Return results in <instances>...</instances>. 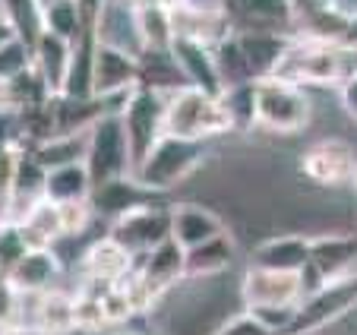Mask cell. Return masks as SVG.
Wrapping results in <instances>:
<instances>
[{
  "instance_id": "5",
  "label": "cell",
  "mask_w": 357,
  "mask_h": 335,
  "mask_svg": "<svg viewBox=\"0 0 357 335\" xmlns=\"http://www.w3.org/2000/svg\"><path fill=\"white\" fill-rule=\"evenodd\" d=\"M82 165L92 177V187L133 174V158H130V142L123 133L121 114H105L89 127V146Z\"/></svg>"
},
{
  "instance_id": "3",
  "label": "cell",
  "mask_w": 357,
  "mask_h": 335,
  "mask_svg": "<svg viewBox=\"0 0 357 335\" xmlns=\"http://www.w3.org/2000/svg\"><path fill=\"white\" fill-rule=\"evenodd\" d=\"M209 146L202 140H181V136H168L155 142V149L142 158V165L133 171V177L152 193L174 187V184L187 181L196 168L206 161Z\"/></svg>"
},
{
  "instance_id": "9",
  "label": "cell",
  "mask_w": 357,
  "mask_h": 335,
  "mask_svg": "<svg viewBox=\"0 0 357 335\" xmlns=\"http://www.w3.org/2000/svg\"><path fill=\"white\" fill-rule=\"evenodd\" d=\"M92 32L98 38V45L127 51L133 57H139L146 51V41H142L139 32V7L133 0H98Z\"/></svg>"
},
{
  "instance_id": "16",
  "label": "cell",
  "mask_w": 357,
  "mask_h": 335,
  "mask_svg": "<svg viewBox=\"0 0 357 335\" xmlns=\"http://www.w3.org/2000/svg\"><path fill=\"white\" fill-rule=\"evenodd\" d=\"M241 54L247 61L250 80H269L278 73V64L284 61V51L291 45V35L284 32H234Z\"/></svg>"
},
{
  "instance_id": "35",
  "label": "cell",
  "mask_w": 357,
  "mask_h": 335,
  "mask_svg": "<svg viewBox=\"0 0 357 335\" xmlns=\"http://www.w3.org/2000/svg\"><path fill=\"white\" fill-rule=\"evenodd\" d=\"M16 322H20V291L7 278H0V332Z\"/></svg>"
},
{
  "instance_id": "1",
  "label": "cell",
  "mask_w": 357,
  "mask_h": 335,
  "mask_svg": "<svg viewBox=\"0 0 357 335\" xmlns=\"http://www.w3.org/2000/svg\"><path fill=\"white\" fill-rule=\"evenodd\" d=\"M278 80L294 86H342L351 76L348 70V47L338 41L313 38V35H291L284 61L278 64Z\"/></svg>"
},
{
  "instance_id": "10",
  "label": "cell",
  "mask_w": 357,
  "mask_h": 335,
  "mask_svg": "<svg viewBox=\"0 0 357 335\" xmlns=\"http://www.w3.org/2000/svg\"><path fill=\"white\" fill-rule=\"evenodd\" d=\"M234 32H284L294 35L291 0H222Z\"/></svg>"
},
{
  "instance_id": "13",
  "label": "cell",
  "mask_w": 357,
  "mask_h": 335,
  "mask_svg": "<svg viewBox=\"0 0 357 335\" xmlns=\"http://www.w3.org/2000/svg\"><path fill=\"white\" fill-rule=\"evenodd\" d=\"M301 168H303V177H310L319 187H338V184L354 177L357 158L344 140H326L319 146L307 149Z\"/></svg>"
},
{
  "instance_id": "36",
  "label": "cell",
  "mask_w": 357,
  "mask_h": 335,
  "mask_svg": "<svg viewBox=\"0 0 357 335\" xmlns=\"http://www.w3.org/2000/svg\"><path fill=\"white\" fill-rule=\"evenodd\" d=\"M338 98H342V111L357 124V76H348V80L342 82Z\"/></svg>"
},
{
  "instance_id": "32",
  "label": "cell",
  "mask_w": 357,
  "mask_h": 335,
  "mask_svg": "<svg viewBox=\"0 0 357 335\" xmlns=\"http://www.w3.org/2000/svg\"><path fill=\"white\" fill-rule=\"evenodd\" d=\"M29 250L32 247H29L26 234H22L20 221H13V218L0 221V275H3V278L13 272L16 262H20Z\"/></svg>"
},
{
  "instance_id": "42",
  "label": "cell",
  "mask_w": 357,
  "mask_h": 335,
  "mask_svg": "<svg viewBox=\"0 0 357 335\" xmlns=\"http://www.w3.org/2000/svg\"><path fill=\"white\" fill-rule=\"evenodd\" d=\"M38 3H41V7H47V3H57V0H38Z\"/></svg>"
},
{
  "instance_id": "27",
  "label": "cell",
  "mask_w": 357,
  "mask_h": 335,
  "mask_svg": "<svg viewBox=\"0 0 357 335\" xmlns=\"http://www.w3.org/2000/svg\"><path fill=\"white\" fill-rule=\"evenodd\" d=\"M0 10H3V20L13 29V35L26 41L29 47L45 32V22H41V10L45 7L38 0H0Z\"/></svg>"
},
{
  "instance_id": "12",
  "label": "cell",
  "mask_w": 357,
  "mask_h": 335,
  "mask_svg": "<svg viewBox=\"0 0 357 335\" xmlns=\"http://www.w3.org/2000/svg\"><path fill=\"white\" fill-rule=\"evenodd\" d=\"M313 256V237L301 231H284L259 241L250 253V266L278 269V272H303Z\"/></svg>"
},
{
  "instance_id": "25",
  "label": "cell",
  "mask_w": 357,
  "mask_h": 335,
  "mask_svg": "<svg viewBox=\"0 0 357 335\" xmlns=\"http://www.w3.org/2000/svg\"><path fill=\"white\" fill-rule=\"evenodd\" d=\"M41 22H45V32L57 35L63 41H73L86 32V26H92L82 10V0H57V3H47L41 10Z\"/></svg>"
},
{
  "instance_id": "6",
  "label": "cell",
  "mask_w": 357,
  "mask_h": 335,
  "mask_svg": "<svg viewBox=\"0 0 357 335\" xmlns=\"http://www.w3.org/2000/svg\"><path fill=\"white\" fill-rule=\"evenodd\" d=\"M165 101H168V95L155 92V89H146V86H136L130 92L127 105H123L121 121H123V133H127V142H130L133 171L142 165V158L165 136Z\"/></svg>"
},
{
  "instance_id": "39",
  "label": "cell",
  "mask_w": 357,
  "mask_h": 335,
  "mask_svg": "<svg viewBox=\"0 0 357 335\" xmlns=\"http://www.w3.org/2000/svg\"><path fill=\"white\" fill-rule=\"evenodd\" d=\"M348 47V70L351 76H357V45H344Z\"/></svg>"
},
{
  "instance_id": "31",
  "label": "cell",
  "mask_w": 357,
  "mask_h": 335,
  "mask_svg": "<svg viewBox=\"0 0 357 335\" xmlns=\"http://www.w3.org/2000/svg\"><path fill=\"white\" fill-rule=\"evenodd\" d=\"M22 146L0 142V221H7L13 212V190H16V168H20Z\"/></svg>"
},
{
  "instance_id": "17",
  "label": "cell",
  "mask_w": 357,
  "mask_h": 335,
  "mask_svg": "<svg viewBox=\"0 0 357 335\" xmlns=\"http://www.w3.org/2000/svg\"><path fill=\"white\" fill-rule=\"evenodd\" d=\"M82 272H86L89 285H98V288H108V285H117L123 275L133 266V256L114 241V237H101V241L89 244L86 256H82Z\"/></svg>"
},
{
  "instance_id": "33",
  "label": "cell",
  "mask_w": 357,
  "mask_h": 335,
  "mask_svg": "<svg viewBox=\"0 0 357 335\" xmlns=\"http://www.w3.org/2000/svg\"><path fill=\"white\" fill-rule=\"evenodd\" d=\"M29 67H32V47L26 41L16 38V35L0 41V86L26 73Z\"/></svg>"
},
{
  "instance_id": "37",
  "label": "cell",
  "mask_w": 357,
  "mask_h": 335,
  "mask_svg": "<svg viewBox=\"0 0 357 335\" xmlns=\"http://www.w3.org/2000/svg\"><path fill=\"white\" fill-rule=\"evenodd\" d=\"M329 3V10L335 16H342L344 22H354L357 20V0H326Z\"/></svg>"
},
{
  "instance_id": "23",
  "label": "cell",
  "mask_w": 357,
  "mask_h": 335,
  "mask_svg": "<svg viewBox=\"0 0 357 335\" xmlns=\"http://www.w3.org/2000/svg\"><path fill=\"white\" fill-rule=\"evenodd\" d=\"M92 196V177H89L86 165H63L51 168L45 177V200L54 206H67V202H82Z\"/></svg>"
},
{
  "instance_id": "28",
  "label": "cell",
  "mask_w": 357,
  "mask_h": 335,
  "mask_svg": "<svg viewBox=\"0 0 357 335\" xmlns=\"http://www.w3.org/2000/svg\"><path fill=\"white\" fill-rule=\"evenodd\" d=\"M218 101H222L225 114H228V121H231V130L257 127V82L228 86Z\"/></svg>"
},
{
  "instance_id": "41",
  "label": "cell",
  "mask_w": 357,
  "mask_h": 335,
  "mask_svg": "<svg viewBox=\"0 0 357 335\" xmlns=\"http://www.w3.org/2000/svg\"><path fill=\"white\" fill-rule=\"evenodd\" d=\"M344 45H357V20L348 22V32H344Z\"/></svg>"
},
{
  "instance_id": "22",
  "label": "cell",
  "mask_w": 357,
  "mask_h": 335,
  "mask_svg": "<svg viewBox=\"0 0 357 335\" xmlns=\"http://www.w3.org/2000/svg\"><path fill=\"white\" fill-rule=\"evenodd\" d=\"M136 61H139V86L155 89V92H162V95L187 89V80H183L171 47H146Z\"/></svg>"
},
{
  "instance_id": "26",
  "label": "cell",
  "mask_w": 357,
  "mask_h": 335,
  "mask_svg": "<svg viewBox=\"0 0 357 335\" xmlns=\"http://www.w3.org/2000/svg\"><path fill=\"white\" fill-rule=\"evenodd\" d=\"M38 329L51 335H67L76 329V297L67 291H45L41 301V313H38Z\"/></svg>"
},
{
  "instance_id": "4",
  "label": "cell",
  "mask_w": 357,
  "mask_h": 335,
  "mask_svg": "<svg viewBox=\"0 0 357 335\" xmlns=\"http://www.w3.org/2000/svg\"><path fill=\"white\" fill-rule=\"evenodd\" d=\"M313 124V98L278 76L257 82V127L269 133H301Z\"/></svg>"
},
{
  "instance_id": "21",
  "label": "cell",
  "mask_w": 357,
  "mask_h": 335,
  "mask_svg": "<svg viewBox=\"0 0 357 335\" xmlns=\"http://www.w3.org/2000/svg\"><path fill=\"white\" fill-rule=\"evenodd\" d=\"M95 54H98V38H95L92 26H86V32L73 45V61H70L67 82H63L61 95L79 101L95 98Z\"/></svg>"
},
{
  "instance_id": "40",
  "label": "cell",
  "mask_w": 357,
  "mask_h": 335,
  "mask_svg": "<svg viewBox=\"0 0 357 335\" xmlns=\"http://www.w3.org/2000/svg\"><path fill=\"white\" fill-rule=\"evenodd\" d=\"M82 335H146V332H127V329H98V332H82Z\"/></svg>"
},
{
  "instance_id": "43",
  "label": "cell",
  "mask_w": 357,
  "mask_h": 335,
  "mask_svg": "<svg viewBox=\"0 0 357 335\" xmlns=\"http://www.w3.org/2000/svg\"><path fill=\"white\" fill-rule=\"evenodd\" d=\"M351 184H354V187H357V168H354V177H351Z\"/></svg>"
},
{
  "instance_id": "20",
  "label": "cell",
  "mask_w": 357,
  "mask_h": 335,
  "mask_svg": "<svg viewBox=\"0 0 357 335\" xmlns=\"http://www.w3.org/2000/svg\"><path fill=\"white\" fill-rule=\"evenodd\" d=\"M61 278V260H57L54 247H38L29 250L16 269L7 275V282L16 291H51L54 282Z\"/></svg>"
},
{
  "instance_id": "11",
  "label": "cell",
  "mask_w": 357,
  "mask_h": 335,
  "mask_svg": "<svg viewBox=\"0 0 357 335\" xmlns=\"http://www.w3.org/2000/svg\"><path fill=\"white\" fill-rule=\"evenodd\" d=\"M171 54H174V61L190 89H199V92L212 95V98H222L225 80L218 73L215 51L209 45H199V41L190 38H174L171 41Z\"/></svg>"
},
{
  "instance_id": "2",
  "label": "cell",
  "mask_w": 357,
  "mask_h": 335,
  "mask_svg": "<svg viewBox=\"0 0 357 335\" xmlns=\"http://www.w3.org/2000/svg\"><path fill=\"white\" fill-rule=\"evenodd\" d=\"M231 121L218 98L199 92V89H177L165 101V133L181 140H212L228 133Z\"/></svg>"
},
{
  "instance_id": "44",
  "label": "cell",
  "mask_w": 357,
  "mask_h": 335,
  "mask_svg": "<svg viewBox=\"0 0 357 335\" xmlns=\"http://www.w3.org/2000/svg\"><path fill=\"white\" fill-rule=\"evenodd\" d=\"M0 278H3V275H0Z\"/></svg>"
},
{
  "instance_id": "7",
  "label": "cell",
  "mask_w": 357,
  "mask_h": 335,
  "mask_svg": "<svg viewBox=\"0 0 357 335\" xmlns=\"http://www.w3.org/2000/svg\"><path fill=\"white\" fill-rule=\"evenodd\" d=\"M108 234L127 250L130 256L149 253L162 241L171 237V206H162L158 200L142 202V206L130 209V212L117 215L111 221Z\"/></svg>"
},
{
  "instance_id": "15",
  "label": "cell",
  "mask_w": 357,
  "mask_h": 335,
  "mask_svg": "<svg viewBox=\"0 0 357 335\" xmlns=\"http://www.w3.org/2000/svg\"><path fill=\"white\" fill-rule=\"evenodd\" d=\"M222 215L215 209H209L206 202H177V206H171V237L183 250L199 247V244H206L209 237L222 234Z\"/></svg>"
},
{
  "instance_id": "30",
  "label": "cell",
  "mask_w": 357,
  "mask_h": 335,
  "mask_svg": "<svg viewBox=\"0 0 357 335\" xmlns=\"http://www.w3.org/2000/svg\"><path fill=\"white\" fill-rule=\"evenodd\" d=\"M212 51H215V64H218V73H222V80H225V89L241 86V82H253L250 80L247 61H243V54H241V45H237L234 35L225 38L222 45H215Z\"/></svg>"
},
{
  "instance_id": "14",
  "label": "cell",
  "mask_w": 357,
  "mask_h": 335,
  "mask_svg": "<svg viewBox=\"0 0 357 335\" xmlns=\"http://www.w3.org/2000/svg\"><path fill=\"white\" fill-rule=\"evenodd\" d=\"M139 86V61L127 51L98 45L95 54V98L130 95Z\"/></svg>"
},
{
  "instance_id": "18",
  "label": "cell",
  "mask_w": 357,
  "mask_h": 335,
  "mask_svg": "<svg viewBox=\"0 0 357 335\" xmlns=\"http://www.w3.org/2000/svg\"><path fill=\"white\" fill-rule=\"evenodd\" d=\"M237 260V241L228 228L222 234L209 237L206 244L187 250V260H183V269H187V278H215V275H228L231 266Z\"/></svg>"
},
{
  "instance_id": "19",
  "label": "cell",
  "mask_w": 357,
  "mask_h": 335,
  "mask_svg": "<svg viewBox=\"0 0 357 335\" xmlns=\"http://www.w3.org/2000/svg\"><path fill=\"white\" fill-rule=\"evenodd\" d=\"M70 61H73V41H63L51 32H41L38 41L32 45V67L45 80V86L51 89V95L63 92Z\"/></svg>"
},
{
  "instance_id": "29",
  "label": "cell",
  "mask_w": 357,
  "mask_h": 335,
  "mask_svg": "<svg viewBox=\"0 0 357 335\" xmlns=\"http://www.w3.org/2000/svg\"><path fill=\"white\" fill-rule=\"evenodd\" d=\"M139 32L146 47H171L174 41V20H171V7H165L162 0L142 3L139 7Z\"/></svg>"
},
{
  "instance_id": "24",
  "label": "cell",
  "mask_w": 357,
  "mask_h": 335,
  "mask_svg": "<svg viewBox=\"0 0 357 335\" xmlns=\"http://www.w3.org/2000/svg\"><path fill=\"white\" fill-rule=\"evenodd\" d=\"M20 228L26 234L29 247L38 250V247H54L67 231H63V218H61V209L54 202L38 200L26 215L20 218Z\"/></svg>"
},
{
  "instance_id": "38",
  "label": "cell",
  "mask_w": 357,
  "mask_h": 335,
  "mask_svg": "<svg viewBox=\"0 0 357 335\" xmlns=\"http://www.w3.org/2000/svg\"><path fill=\"white\" fill-rule=\"evenodd\" d=\"M0 335H51V332H41V329H32V326H10Z\"/></svg>"
},
{
  "instance_id": "34",
  "label": "cell",
  "mask_w": 357,
  "mask_h": 335,
  "mask_svg": "<svg viewBox=\"0 0 357 335\" xmlns=\"http://www.w3.org/2000/svg\"><path fill=\"white\" fill-rule=\"evenodd\" d=\"M215 335H275V332H272L266 322H259L257 316L243 307V310H237V313L231 316V320L225 322Z\"/></svg>"
},
{
  "instance_id": "8",
  "label": "cell",
  "mask_w": 357,
  "mask_h": 335,
  "mask_svg": "<svg viewBox=\"0 0 357 335\" xmlns=\"http://www.w3.org/2000/svg\"><path fill=\"white\" fill-rule=\"evenodd\" d=\"M237 285H241V304L247 310H253V307H282V304H294V307H301V304L307 301L301 272H278V269L247 266L243 275L237 278Z\"/></svg>"
}]
</instances>
